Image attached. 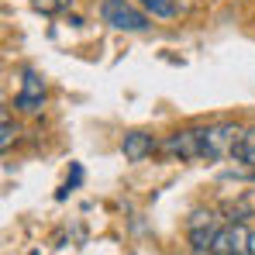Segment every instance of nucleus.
Masks as SVG:
<instances>
[{"mask_svg": "<svg viewBox=\"0 0 255 255\" xmlns=\"http://www.w3.org/2000/svg\"><path fill=\"white\" fill-rule=\"evenodd\" d=\"M242 128L238 125H207L200 128V159H207V162H221V159H228V155H235V148H238V141H242Z\"/></svg>", "mask_w": 255, "mask_h": 255, "instance_id": "f257e3e1", "label": "nucleus"}, {"mask_svg": "<svg viewBox=\"0 0 255 255\" xmlns=\"http://www.w3.org/2000/svg\"><path fill=\"white\" fill-rule=\"evenodd\" d=\"M100 17L111 28H118V31H145L148 28V17L138 7H131L128 0H104L100 3Z\"/></svg>", "mask_w": 255, "mask_h": 255, "instance_id": "f03ea898", "label": "nucleus"}, {"mask_svg": "<svg viewBox=\"0 0 255 255\" xmlns=\"http://www.w3.org/2000/svg\"><path fill=\"white\" fill-rule=\"evenodd\" d=\"M207 255H252V231L242 221H231L228 228L217 231Z\"/></svg>", "mask_w": 255, "mask_h": 255, "instance_id": "7ed1b4c3", "label": "nucleus"}, {"mask_svg": "<svg viewBox=\"0 0 255 255\" xmlns=\"http://www.w3.org/2000/svg\"><path fill=\"white\" fill-rule=\"evenodd\" d=\"M162 155L179 159V162L200 159V128H183V131L169 134V138L162 141Z\"/></svg>", "mask_w": 255, "mask_h": 255, "instance_id": "20e7f679", "label": "nucleus"}, {"mask_svg": "<svg viewBox=\"0 0 255 255\" xmlns=\"http://www.w3.org/2000/svg\"><path fill=\"white\" fill-rule=\"evenodd\" d=\"M217 214L214 211H197L190 221H186V238L197 252H211L214 238H217Z\"/></svg>", "mask_w": 255, "mask_h": 255, "instance_id": "39448f33", "label": "nucleus"}, {"mask_svg": "<svg viewBox=\"0 0 255 255\" xmlns=\"http://www.w3.org/2000/svg\"><path fill=\"white\" fill-rule=\"evenodd\" d=\"M42 104H45V80L35 73V69H24L21 90H17V97H14V107L24 111V114H38Z\"/></svg>", "mask_w": 255, "mask_h": 255, "instance_id": "423d86ee", "label": "nucleus"}, {"mask_svg": "<svg viewBox=\"0 0 255 255\" xmlns=\"http://www.w3.org/2000/svg\"><path fill=\"white\" fill-rule=\"evenodd\" d=\"M155 148H159V141L148 131H128L125 138H121V152H125L128 162H145Z\"/></svg>", "mask_w": 255, "mask_h": 255, "instance_id": "0eeeda50", "label": "nucleus"}, {"mask_svg": "<svg viewBox=\"0 0 255 255\" xmlns=\"http://www.w3.org/2000/svg\"><path fill=\"white\" fill-rule=\"evenodd\" d=\"M231 159L238 166H245V169H255V125L245 128V134H242V141H238V148H235Z\"/></svg>", "mask_w": 255, "mask_h": 255, "instance_id": "6e6552de", "label": "nucleus"}, {"mask_svg": "<svg viewBox=\"0 0 255 255\" xmlns=\"http://www.w3.org/2000/svg\"><path fill=\"white\" fill-rule=\"evenodd\" d=\"M152 17H159V21H169V17H176V3L172 0H138Z\"/></svg>", "mask_w": 255, "mask_h": 255, "instance_id": "1a4fd4ad", "label": "nucleus"}, {"mask_svg": "<svg viewBox=\"0 0 255 255\" xmlns=\"http://www.w3.org/2000/svg\"><path fill=\"white\" fill-rule=\"evenodd\" d=\"M14 138H17V128L10 125V114H3V128H0V148H3V152H7V148H10V141H14Z\"/></svg>", "mask_w": 255, "mask_h": 255, "instance_id": "9d476101", "label": "nucleus"}, {"mask_svg": "<svg viewBox=\"0 0 255 255\" xmlns=\"http://www.w3.org/2000/svg\"><path fill=\"white\" fill-rule=\"evenodd\" d=\"M69 7V0H35V10H42V14H62Z\"/></svg>", "mask_w": 255, "mask_h": 255, "instance_id": "9b49d317", "label": "nucleus"}, {"mask_svg": "<svg viewBox=\"0 0 255 255\" xmlns=\"http://www.w3.org/2000/svg\"><path fill=\"white\" fill-rule=\"evenodd\" d=\"M80 179H83V169H80V166H73V179L66 183V190H73V186H76ZM66 190H62V193H66ZM62 193H59V197H62Z\"/></svg>", "mask_w": 255, "mask_h": 255, "instance_id": "f8f14e48", "label": "nucleus"}, {"mask_svg": "<svg viewBox=\"0 0 255 255\" xmlns=\"http://www.w3.org/2000/svg\"><path fill=\"white\" fill-rule=\"evenodd\" d=\"M252 255H255V231H252Z\"/></svg>", "mask_w": 255, "mask_h": 255, "instance_id": "ddd939ff", "label": "nucleus"}]
</instances>
